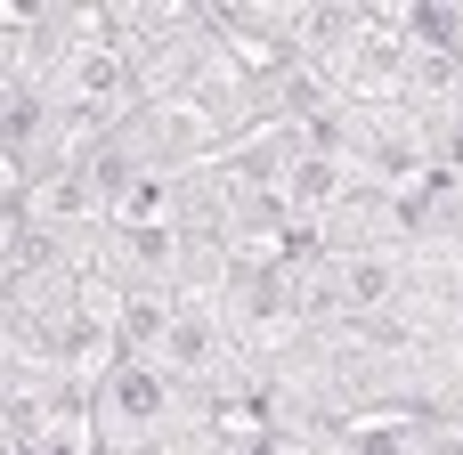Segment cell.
<instances>
[{
    "label": "cell",
    "instance_id": "2",
    "mask_svg": "<svg viewBox=\"0 0 463 455\" xmlns=\"http://www.w3.org/2000/svg\"><path fill=\"white\" fill-rule=\"evenodd\" d=\"M399 285H407V236L399 244H317V309H326V326H391Z\"/></svg>",
    "mask_w": 463,
    "mask_h": 455
},
{
    "label": "cell",
    "instance_id": "1",
    "mask_svg": "<svg viewBox=\"0 0 463 455\" xmlns=\"http://www.w3.org/2000/svg\"><path fill=\"white\" fill-rule=\"evenodd\" d=\"M41 90H57L73 114H90L98 130H114L138 98H146V73H138V49L106 24H65L49 33V65H41Z\"/></svg>",
    "mask_w": 463,
    "mask_h": 455
}]
</instances>
